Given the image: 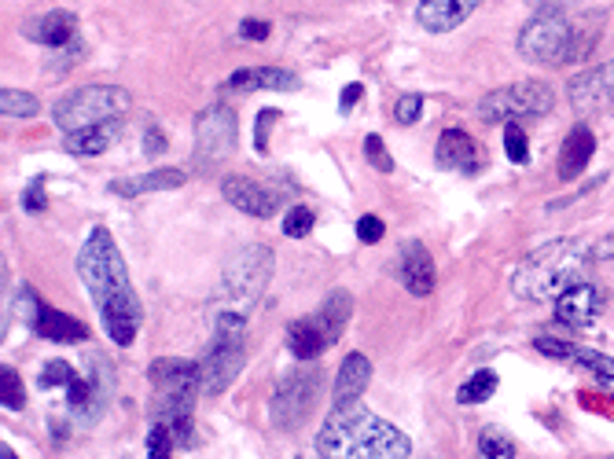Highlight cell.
Instances as JSON below:
<instances>
[{
    "mask_svg": "<svg viewBox=\"0 0 614 459\" xmlns=\"http://www.w3.org/2000/svg\"><path fill=\"white\" fill-rule=\"evenodd\" d=\"M78 276L89 287L92 305H96V313L103 320V331L111 335L114 346H133L144 309H140V298L133 291V283H129L122 250H118L107 228H92L89 232L78 254Z\"/></svg>",
    "mask_w": 614,
    "mask_h": 459,
    "instance_id": "obj_1",
    "label": "cell"
},
{
    "mask_svg": "<svg viewBox=\"0 0 614 459\" xmlns=\"http://www.w3.org/2000/svg\"><path fill=\"white\" fill-rule=\"evenodd\" d=\"M317 452L324 459H409L412 441L387 419L350 404L331 408L328 423L317 434Z\"/></svg>",
    "mask_w": 614,
    "mask_h": 459,
    "instance_id": "obj_2",
    "label": "cell"
},
{
    "mask_svg": "<svg viewBox=\"0 0 614 459\" xmlns=\"http://www.w3.org/2000/svg\"><path fill=\"white\" fill-rule=\"evenodd\" d=\"M603 37V12L585 15H534L519 34V56L541 67L581 63L596 52Z\"/></svg>",
    "mask_w": 614,
    "mask_h": 459,
    "instance_id": "obj_3",
    "label": "cell"
},
{
    "mask_svg": "<svg viewBox=\"0 0 614 459\" xmlns=\"http://www.w3.org/2000/svg\"><path fill=\"white\" fill-rule=\"evenodd\" d=\"M592 258V247L578 243V239H563V243H548L537 254L515 269L512 276V291L523 302H556L563 294L581 283L585 265Z\"/></svg>",
    "mask_w": 614,
    "mask_h": 459,
    "instance_id": "obj_4",
    "label": "cell"
},
{
    "mask_svg": "<svg viewBox=\"0 0 614 459\" xmlns=\"http://www.w3.org/2000/svg\"><path fill=\"white\" fill-rule=\"evenodd\" d=\"M148 379H151V390H155L151 423L170 426L177 445H192L195 397L203 393V386H199V364L181 357H159L148 368Z\"/></svg>",
    "mask_w": 614,
    "mask_h": 459,
    "instance_id": "obj_5",
    "label": "cell"
},
{
    "mask_svg": "<svg viewBox=\"0 0 614 459\" xmlns=\"http://www.w3.org/2000/svg\"><path fill=\"white\" fill-rule=\"evenodd\" d=\"M129 107H133V96L122 85H85V89L67 92L52 107V122L67 136L81 133V129H96V125L122 122Z\"/></svg>",
    "mask_w": 614,
    "mask_h": 459,
    "instance_id": "obj_6",
    "label": "cell"
},
{
    "mask_svg": "<svg viewBox=\"0 0 614 459\" xmlns=\"http://www.w3.org/2000/svg\"><path fill=\"white\" fill-rule=\"evenodd\" d=\"M273 276V250L262 243H251L232 254L225 265V280H221V298L232 305V313H247L269 287Z\"/></svg>",
    "mask_w": 614,
    "mask_h": 459,
    "instance_id": "obj_7",
    "label": "cell"
},
{
    "mask_svg": "<svg viewBox=\"0 0 614 459\" xmlns=\"http://www.w3.org/2000/svg\"><path fill=\"white\" fill-rule=\"evenodd\" d=\"M556 107V92L545 81H515L504 89H493L478 100L482 122H519V118H541Z\"/></svg>",
    "mask_w": 614,
    "mask_h": 459,
    "instance_id": "obj_8",
    "label": "cell"
},
{
    "mask_svg": "<svg viewBox=\"0 0 614 459\" xmlns=\"http://www.w3.org/2000/svg\"><path fill=\"white\" fill-rule=\"evenodd\" d=\"M320 386H324V371L320 368H295L280 375L273 390V404H269V419L276 430H298L306 423L309 412L317 408Z\"/></svg>",
    "mask_w": 614,
    "mask_h": 459,
    "instance_id": "obj_9",
    "label": "cell"
},
{
    "mask_svg": "<svg viewBox=\"0 0 614 459\" xmlns=\"http://www.w3.org/2000/svg\"><path fill=\"white\" fill-rule=\"evenodd\" d=\"M239 140V122L228 107H206L195 118V169H214L232 158Z\"/></svg>",
    "mask_w": 614,
    "mask_h": 459,
    "instance_id": "obj_10",
    "label": "cell"
},
{
    "mask_svg": "<svg viewBox=\"0 0 614 459\" xmlns=\"http://www.w3.org/2000/svg\"><path fill=\"white\" fill-rule=\"evenodd\" d=\"M195 364H199V386L206 397L225 393L243 371V335H214L203 360H195Z\"/></svg>",
    "mask_w": 614,
    "mask_h": 459,
    "instance_id": "obj_11",
    "label": "cell"
},
{
    "mask_svg": "<svg viewBox=\"0 0 614 459\" xmlns=\"http://www.w3.org/2000/svg\"><path fill=\"white\" fill-rule=\"evenodd\" d=\"M89 360V375L85 379H74L67 386V408L74 415H78L81 423H92V419H100L103 415V404H107V397H111V390H114V371H111V364L103 360V368H100V375H96V357H85Z\"/></svg>",
    "mask_w": 614,
    "mask_h": 459,
    "instance_id": "obj_12",
    "label": "cell"
},
{
    "mask_svg": "<svg viewBox=\"0 0 614 459\" xmlns=\"http://www.w3.org/2000/svg\"><path fill=\"white\" fill-rule=\"evenodd\" d=\"M567 96L578 114H603L607 107H614V59L578 74L570 81Z\"/></svg>",
    "mask_w": 614,
    "mask_h": 459,
    "instance_id": "obj_13",
    "label": "cell"
},
{
    "mask_svg": "<svg viewBox=\"0 0 614 459\" xmlns=\"http://www.w3.org/2000/svg\"><path fill=\"white\" fill-rule=\"evenodd\" d=\"M603 305H607V294H603V287H596V283H574L563 298H556V320L567 327H578V331H585V327L596 324V316L603 313Z\"/></svg>",
    "mask_w": 614,
    "mask_h": 459,
    "instance_id": "obj_14",
    "label": "cell"
},
{
    "mask_svg": "<svg viewBox=\"0 0 614 459\" xmlns=\"http://www.w3.org/2000/svg\"><path fill=\"white\" fill-rule=\"evenodd\" d=\"M221 195H225V202H232L236 210L251 213V217H262V221L280 210V199H276L273 191L262 188V184L251 177H225Z\"/></svg>",
    "mask_w": 614,
    "mask_h": 459,
    "instance_id": "obj_15",
    "label": "cell"
},
{
    "mask_svg": "<svg viewBox=\"0 0 614 459\" xmlns=\"http://www.w3.org/2000/svg\"><path fill=\"white\" fill-rule=\"evenodd\" d=\"M482 0H420L416 8V23L427 34H449L460 23H467Z\"/></svg>",
    "mask_w": 614,
    "mask_h": 459,
    "instance_id": "obj_16",
    "label": "cell"
},
{
    "mask_svg": "<svg viewBox=\"0 0 614 459\" xmlns=\"http://www.w3.org/2000/svg\"><path fill=\"white\" fill-rule=\"evenodd\" d=\"M398 280L405 283V291L416 294V298H427L434 291V261L431 250L409 239L398 254Z\"/></svg>",
    "mask_w": 614,
    "mask_h": 459,
    "instance_id": "obj_17",
    "label": "cell"
},
{
    "mask_svg": "<svg viewBox=\"0 0 614 459\" xmlns=\"http://www.w3.org/2000/svg\"><path fill=\"white\" fill-rule=\"evenodd\" d=\"M368 382H372V364H368V357L350 353V357L339 364V375H335V386H331V408L361 404Z\"/></svg>",
    "mask_w": 614,
    "mask_h": 459,
    "instance_id": "obj_18",
    "label": "cell"
},
{
    "mask_svg": "<svg viewBox=\"0 0 614 459\" xmlns=\"http://www.w3.org/2000/svg\"><path fill=\"white\" fill-rule=\"evenodd\" d=\"M434 158L442 169H453V173H478L482 166V151L464 129H445L438 136V147H434Z\"/></svg>",
    "mask_w": 614,
    "mask_h": 459,
    "instance_id": "obj_19",
    "label": "cell"
},
{
    "mask_svg": "<svg viewBox=\"0 0 614 459\" xmlns=\"http://www.w3.org/2000/svg\"><path fill=\"white\" fill-rule=\"evenodd\" d=\"M74 26H78V19L70 12H48L41 19L23 23V37H30V41H37V45L45 48H63L74 41Z\"/></svg>",
    "mask_w": 614,
    "mask_h": 459,
    "instance_id": "obj_20",
    "label": "cell"
},
{
    "mask_svg": "<svg viewBox=\"0 0 614 459\" xmlns=\"http://www.w3.org/2000/svg\"><path fill=\"white\" fill-rule=\"evenodd\" d=\"M228 85H232V89H243V92H254V89L295 92L302 81H298V74H291V70H284V67H243L228 78Z\"/></svg>",
    "mask_w": 614,
    "mask_h": 459,
    "instance_id": "obj_21",
    "label": "cell"
},
{
    "mask_svg": "<svg viewBox=\"0 0 614 459\" xmlns=\"http://www.w3.org/2000/svg\"><path fill=\"white\" fill-rule=\"evenodd\" d=\"M184 184V173L173 166L151 169V173H140V177H122L111 180L114 195H126V199H137V195H148V191H173Z\"/></svg>",
    "mask_w": 614,
    "mask_h": 459,
    "instance_id": "obj_22",
    "label": "cell"
},
{
    "mask_svg": "<svg viewBox=\"0 0 614 459\" xmlns=\"http://www.w3.org/2000/svg\"><path fill=\"white\" fill-rule=\"evenodd\" d=\"M537 349H541L545 357L570 360V364H578V368H589L592 375H614V360L596 353V349L570 346V342H556V338H537Z\"/></svg>",
    "mask_w": 614,
    "mask_h": 459,
    "instance_id": "obj_23",
    "label": "cell"
},
{
    "mask_svg": "<svg viewBox=\"0 0 614 459\" xmlns=\"http://www.w3.org/2000/svg\"><path fill=\"white\" fill-rule=\"evenodd\" d=\"M592 151H596V136L589 133V125H578V129L567 136V144H563V155H559V177L563 180L581 177L585 166H589Z\"/></svg>",
    "mask_w": 614,
    "mask_h": 459,
    "instance_id": "obj_24",
    "label": "cell"
},
{
    "mask_svg": "<svg viewBox=\"0 0 614 459\" xmlns=\"http://www.w3.org/2000/svg\"><path fill=\"white\" fill-rule=\"evenodd\" d=\"M353 316V298L350 291H331L324 302H320V309L313 313V320L320 324V331L328 335V342H339L342 331H346V324H350Z\"/></svg>",
    "mask_w": 614,
    "mask_h": 459,
    "instance_id": "obj_25",
    "label": "cell"
},
{
    "mask_svg": "<svg viewBox=\"0 0 614 459\" xmlns=\"http://www.w3.org/2000/svg\"><path fill=\"white\" fill-rule=\"evenodd\" d=\"M34 331L41 338H48V342H85L89 338V327L81 324V320L59 313V309H48V305H41Z\"/></svg>",
    "mask_w": 614,
    "mask_h": 459,
    "instance_id": "obj_26",
    "label": "cell"
},
{
    "mask_svg": "<svg viewBox=\"0 0 614 459\" xmlns=\"http://www.w3.org/2000/svg\"><path fill=\"white\" fill-rule=\"evenodd\" d=\"M328 346H331L328 335L320 331V324L313 316H302V320H295V324L287 327V349H291L298 360H317Z\"/></svg>",
    "mask_w": 614,
    "mask_h": 459,
    "instance_id": "obj_27",
    "label": "cell"
},
{
    "mask_svg": "<svg viewBox=\"0 0 614 459\" xmlns=\"http://www.w3.org/2000/svg\"><path fill=\"white\" fill-rule=\"evenodd\" d=\"M118 133H122V122H111V125H96V129H81V133H67L63 136V147H67L70 155H103L107 147L118 140Z\"/></svg>",
    "mask_w": 614,
    "mask_h": 459,
    "instance_id": "obj_28",
    "label": "cell"
},
{
    "mask_svg": "<svg viewBox=\"0 0 614 459\" xmlns=\"http://www.w3.org/2000/svg\"><path fill=\"white\" fill-rule=\"evenodd\" d=\"M497 393V375L493 371H475L471 379L456 390V401L460 404H482V401H489Z\"/></svg>",
    "mask_w": 614,
    "mask_h": 459,
    "instance_id": "obj_29",
    "label": "cell"
},
{
    "mask_svg": "<svg viewBox=\"0 0 614 459\" xmlns=\"http://www.w3.org/2000/svg\"><path fill=\"white\" fill-rule=\"evenodd\" d=\"M37 111H41V103H37V96H30V92H19V89L0 92V114H4V118H34Z\"/></svg>",
    "mask_w": 614,
    "mask_h": 459,
    "instance_id": "obj_30",
    "label": "cell"
},
{
    "mask_svg": "<svg viewBox=\"0 0 614 459\" xmlns=\"http://www.w3.org/2000/svg\"><path fill=\"white\" fill-rule=\"evenodd\" d=\"M478 456L482 459H515L512 437L504 434V430H497V426H489V430H482V437H478Z\"/></svg>",
    "mask_w": 614,
    "mask_h": 459,
    "instance_id": "obj_31",
    "label": "cell"
},
{
    "mask_svg": "<svg viewBox=\"0 0 614 459\" xmlns=\"http://www.w3.org/2000/svg\"><path fill=\"white\" fill-rule=\"evenodd\" d=\"M0 401H4L8 412H23L26 393H23V379H19V371L15 368L0 371Z\"/></svg>",
    "mask_w": 614,
    "mask_h": 459,
    "instance_id": "obj_32",
    "label": "cell"
},
{
    "mask_svg": "<svg viewBox=\"0 0 614 459\" xmlns=\"http://www.w3.org/2000/svg\"><path fill=\"white\" fill-rule=\"evenodd\" d=\"M504 155L512 158L515 166H523L526 158H530V147H526V133L519 129V122H508V125H504Z\"/></svg>",
    "mask_w": 614,
    "mask_h": 459,
    "instance_id": "obj_33",
    "label": "cell"
},
{
    "mask_svg": "<svg viewBox=\"0 0 614 459\" xmlns=\"http://www.w3.org/2000/svg\"><path fill=\"white\" fill-rule=\"evenodd\" d=\"M173 434H170V426H162V423H151L148 430V459H173Z\"/></svg>",
    "mask_w": 614,
    "mask_h": 459,
    "instance_id": "obj_34",
    "label": "cell"
},
{
    "mask_svg": "<svg viewBox=\"0 0 614 459\" xmlns=\"http://www.w3.org/2000/svg\"><path fill=\"white\" fill-rule=\"evenodd\" d=\"M74 379H78V371L70 368L67 360H48L45 371H41V386H45V390H52V386H63V390H67Z\"/></svg>",
    "mask_w": 614,
    "mask_h": 459,
    "instance_id": "obj_35",
    "label": "cell"
},
{
    "mask_svg": "<svg viewBox=\"0 0 614 459\" xmlns=\"http://www.w3.org/2000/svg\"><path fill=\"white\" fill-rule=\"evenodd\" d=\"M313 232V210H306V206H291L284 217V236L291 239H302Z\"/></svg>",
    "mask_w": 614,
    "mask_h": 459,
    "instance_id": "obj_36",
    "label": "cell"
},
{
    "mask_svg": "<svg viewBox=\"0 0 614 459\" xmlns=\"http://www.w3.org/2000/svg\"><path fill=\"white\" fill-rule=\"evenodd\" d=\"M41 298H37L34 291H30V287H23V291H19V298H15V316H19V320H23L26 327H30V331H34V324H37V316H41Z\"/></svg>",
    "mask_w": 614,
    "mask_h": 459,
    "instance_id": "obj_37",
    "label": "cell"
},
{
    "mask_svg": "<svg viewBox=\"0 0 614 459\" xmlns=\"http://www.w3.org/2000/svg\"><path fill=\"white\" fill-rule=\"evenodd\" d=\"M420 114H423V96H420V92H409V96H401V100L394 103V122H398V125L420 122Z\"/></svg>",
    "mask_w": 614,
    "mask_h": 459,
    "instance_id": "obj_38",
    "label": "cell"
},
{
    "mask_svg": "<svg viewBox=\"0 0 614 459\" xmlns=\"http://www.w3.org/2000/svg\"><path fill=\"white\" fill-rule=\"evenodd\" d=\"M364 155H368V162H372L379 173H394V158L387 155V147H383V140H379L376 133L364 136Z\"/></svg>",
    "mask_w": 614,
    "mask_h": 459,
    "instance_id": "obj_39",
    "label": "cell"
},
{
    "mask_svg": "<svg viewBox=\"0 0 614 459\" xmlns=\"http://www.w3.org/2000/svg\"><path fill=\"white\" fill-rule=\"evenodd\" d=\"M276 118H280V111H273V107L258 111V125H254V147H258V155L269 151V129L276 125Z\"/></svg>",
    "mask_w": 614,
    "mask_h": 459,
    "instance_id": "obj_40",
    "label": "cell"
},
{
    "mask_svg": "<svg viewBox=\"0 0 614 459\" xmlns=\"http://www.w3.org/2000/svg\"><path fill=\"white\" fill-rule=\"evenodd\" d=\"M383 232H387V228H383V221H379V217H372V213L357 221V239H361V243H379V239H383Z\"/></svg>",
    "mask_w": 614,
    "mask_h": 459,
    "instance_id": "obj_41",
    "label": "cell"
},
{
    "mask_svg": "<svg viewBox=\"0 0 614 459\" xmlns=\"http://www.w3.org/2000/svg\"><path fill=\"white\" fill-rule=\"evenodd\" d=\"M23 210L26 213H41L45 210V177H37L23 195Z\"/></svg>",
    "mask_w": 614,
    "mask_h": 459,
    "instance_id": "obj_42",
    "label": "cell"
},
{
    "mask_svg": "<svg viewBox=\"0 0 614 459\" xmlns=\"http://www.w3.org/2000/svg\"><path fill=\"white\" fill-rule=\"evenodd\" d=\"M269 34H273V26L262 23V19H243L239 23V37H247V41H265Z\"/></svg>",
    "mask_w": 614,
    "mask_h": 459,
    "instance_id": "obj_43",
    "label": "cell"
},
{
    "mask_svg": "<svg viewBox=\"0 0 614 459\" xmlns=\"http://www.w3.org/2000/svg\"><path fill=\"white\" fill-rule=\"evenodd\" d=\"M530 8H537V15H559L567 12L570 4H578V0H526Z\"/></svg>",
    "mask_w": 614,
    "mask_h": 459,
    "instance_id": "obj_44",
    "label": "cell"
},
{
    "mask_svg": "<svg viewBox=\"0 0 614 459\" xmlns=\"http://www.w3.org/2000/svg\"><path fill=\"white\" fill-rule=\"evenodd\" d=\"M162 151H166V136H162L159 129H148V133H144V155L155 158V155H162Z\"/></svg>",
    "mask_w": 614,
    "mask_h": 459,
    "instance_id": "obj_45",
    "label": "cell"
},
{
    "mask_svg": "<svg viewBox=\"0 0 614 459\" xmlns=\"http://www.w3.org/2000/svg\"><path fill=\"white\" fill-rule=\"evenodd\" d=\"M592 258H600V261H614V232H607V236L592 247Z\"/></svg>",
    "mask_w": 614,
    "mask_h": 459,
    "instance_id": "obj_46",
    "label": "cell"
},
{
    "mask_svg": "<svg viewBox=\"0 0 614 459\" xmlns=\"http://www.w3.org/2000/svg\"><path fill=\"white\" fill-rule=\"evenodd\" d=\"M361 96H364L361 85H346V92H342L339 107H342V111H350V107H353V103H357V100H361Z\"/></svg>",
    "mask_w": 614,
    "mask_h": 459,
    "instance_id": "obj_47",
    "label": "cell"
},
{
    "mask_svg": "<svg viewBox=\"0 0 614 459\" xmlns=\"http://www.w3.org/2000/svg\"><path fill=\"white\" fill-rule=\"evenodd\" d=\"M596 386H603V390L614 393V375H596Z\"/></svg>",
    "mask_w": 614,
    "mask_h": 459,
    "instance_id": "obj_48",
    "label": "cell"
},
{
    "mask_svg": "<svg viewBox=\"0 0 614 459\" xmlns=\"http://www.w3.org/2000/svg\"><path fill=\"white\" fill-rule=\"evenodd\" d=\"M0 459H19V456H15V452H12V448H8V445H4V448H0Z\"/></svg>",
    "mask_w": 614,
    "mask_h": 459,
    "instance_id": "obj_49",
    "label": "cell"
}]
</instances>
